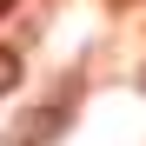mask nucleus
<instances>
[{
    "label": "nucleus",
    "instance_id": "obj_3",
    "mask_svg": "<svg viewBox=\"0 0 146 146\" xmlns=\"http://www.w3.org/2000/svg\"><path fill=\"white\" fill-rule=\"evenodd\" d=\"M7 7H13V0H0V13H7Z\"/></svg>",
    "mask_w": 146,
    "mask_h": 146
},
{
    "label": "nucleus",
    "instance_id": "obj_2",
    "mask_svg": "<svg viewBox=\"0 0 146 146\" xmlns=\"http://www.w3.org/2000/svg\"><path fill=\"white\" fill-rule=\"evenodd\" d=\"M13 86H20V53L0 46V93H13Z\"/></svg>",
    "mask_w": 146,
    "mask_h": 146
},
{
    "label": "nucleus",
    "instance_id": "obj_1",
    "mask_svg": "<svg viewBox=\"0 0 146 146\" xmlns=\"http://www.w3.org/2000/svg\"><path fill=\"white\" fill-rule=\"evenodd\" d=\"M60 133H66V100L40 106L33 119H20V126H13V139H20V146H46V139H60Z\"/></svg>",
    "mask_w": 146,
    "mask_h": 146
}]
</instances>
